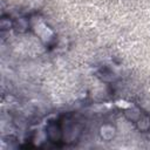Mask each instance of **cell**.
Listing matches in <instances>:
<instances>
[{"label": "cell", "mask_w": 150, "mask_h": 150, "mask_svg": "<svg viewBox=\"0 0 150 150\" xmlns=\"http://www.w3.org/2000/svg\"><path fill=\"white\" fill-rule=\"evenodd\" d=\"M137 122V128L142 131H146L149 128H150V118L146 116V115H139V117L136 120Z\"/></svg>", "instance_id": "cell-2"}, {"label": "cell", "mask_w": 150, "mask_h": 150, "mask_svg": "<svg viewBox=\"0 0 150 150\" xmlns=\"http://www.w3.org/2000/svg\"><path fill=\"white\" fill-rule=\"evenodd\" d=\"M47 137L50 142H60L63 137V129L56 122H50L47 125Z\"/></svg>", "instance_id": "cell-1"}, {"label": "cell", "mask_w": 150, "mask_h": 150, "mask_svg": "<svg viewBox=\"0 0 150 150\" xmlns=\"http://www.w3.org/2000/svg\"><path fill=\"white\" fill-rule=\"evenodd\" d=\"M114 135H115V128L114 127H111V125H103L101 128V136H102L103 139L109 141V139H111L114 137Z\"/></svg>", "instance_id": "cell-3"}]
</instances>
